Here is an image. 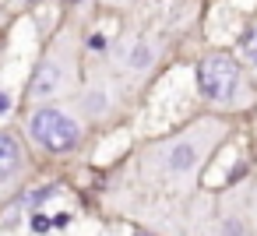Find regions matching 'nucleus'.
<instances>
[{"instance_id":"nucleus-1","label":"nucleus","mask_w":257,"mask_h":236,"mask_svg":"<svg viewBox=\"0 0 257 236\" xmlns=\"http://www.w3.org/2000/svg\"><path fill=\"white\" fill-rule=\"evenodd\" d=\"M29 131L43 148H53V152H67L78 141V124L60 109H39L29 124Z\"/></svg>"},{"instance_id":"nucleus-2","label":"nucleus","mask_w":257,"mask_h":236,"mask_svg":"<svg viewBox=\"0 0 257 236\" xmlns=\"http://www.w3.org/2000/svg\"><path fill=\"white\" fill-rule=\"evenodd\" d=\"M236 78H239V67L232 57L225 53H211L201 60L197 67V88L208 95V99H225L232 88H236Z\"/></svg>"},{"instance_id":"nucleus-3","label":"nucleus","mask_w":257,"mask_h":236,"mask_svg":"<svg viewBox=\"0 0 257 236\" xmlns=\"http://www.w3.org/2000/svg\"><path fill=\"white\" fill-rule=\"evenodd\" d=\"M15 169H18V145L8 134H0V183H4Z\"/></svg>"},{"instance_id":"nucleus-4","label":"nucleus","mask_w":257,"mask_h":236,"mask_svg":"<svg viewBox=\"0 0 257 236\" xmlns=\"http://www.w3.org/2000/svg\"><path fill=\"white\" fill-rule=\"evenodd\" d=\"M57 81H60L57 64H43L39 74H36V81H32V95H50V92L57 88Z\"/></svg>"},{"instance_id":"nucleus-5","label":"nucleus","mask_w":257,"mask_h":236,"mask_svg":"<svg viewBox=\"0 0 257 236\" xmlns=\"http://www.w3.org/2000/svg\"><path fill=\"white\" fill-rule=\"evenodd\" d=\"M194 162H197V148H194V145H176V148L169 152V169H176V173L190 169Z\"/></svg>"},{"instance_id":"nucleus-6","label":"nucleus","mask_w":257,"mask_h":236,"mask_svg":"<svg viewBox=\"0 0 257 236\" xmlns=\"http://www.w3.org/2000/svg\"><path fill=\"white\" fill-rule=\"evenodd\" d=\"M148 57H152V53H148V46H145V43H141V46H134V50H131V67H148Z\"/></svg>"},{"instance_id":"nucleus-7","label":"nucleus","mask_w":257,"mask_h":236,"mask_svg":"<svg viewBox=\"0 0 257 236\" xmlns=\"http://www.w3.org/2000/svg\"><path fill=\"white\" fill-rule=\"evenodd\" d=\"M243 50H246V53H250V57H253V53H257V29H250V32H246V36H243Z\"/></svg>"},{"instance_id":"nucleus-8","label":"nucleus","mask_w":257,"mask_h":236,"mask_svg":"<svg viewBox=\"0 0 257 236\" xmlns=\"http://www.w3.org/2000/svg\"><path fill=\"white\" fill-rule=\"evenodd\" d=\"M32 229L46 232V229H50V218H46V215H36V218H32Z\"/></svg>"},{"instance_id":"nucleus-9","label":"nucleus","mask_w":257,"mask_h":236,"mask_svg":"<svg viewBox=\"0 0 257 236\" xmlns=\"http://www.w3.org/2000/svg\"><path fill=\"white\" fill-rule=\"evenodd\" d=\"M8 109H11V95H8V92H0V116H4Z\"/></svg>"},{"instance_id":"nucleus-10","label":"nucleus","mask_w":257,"mask_h":236,"mask_svg":"<svg viewBox=\"0 0 257 236\" xmlns=\"http://www.w3.org/2000/svg\"><path fill=\"white\" fill-rule=\"evenodd\" d=\"M253 64H257V53H253Z\"/></svg>"},{"instance_id":"nucleus-11","label":"nucleus","mask_w":257,"mask_h":236,"mask_svg":"<svg viewBox=\"0 0 257 236\" xmlns=\"http://www.w3.org/2000/svg\"><path fill=\"white\" fill-rule=\"evenodd\" d=\"M141 236H145V232H141Z\"/></svg>"}]
</instances>
